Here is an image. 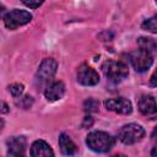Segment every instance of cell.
Segmentation results:
<instances>
[{
    "label": "cell",
    "instance_id": "ffe728a7",
    "mask_svg": "<svg viewBox=\"0 0 157 157\" xmlns=\"http://www.w3.org/2000/svg\"><path fill=\"white\" fill-rule=\"evenodd\" d=\"M92 124H93V119H92V117H90V115H86V117L83 118V121H82V126H83V128H90Z\"/></svg>",
    "mask_w": 157,
    "mask_h": 157
},
{
    "label": "cell",
    "instance_id": "603a6c76",
    "mask_svg": "<svg viewBox=\"0 0 157 157\" xmlns=\"http://www.w3.org/2000/svg\"><path fill=\"white\" fill-rule=\"evenodd\" d=\"M1 107H2V108H1V113H2V114H5V113L9 112V107H7V104H6L5 102L1 103Z\"/></svg>",
    "mask_w": 157,
    "mask_h": 157
},
{
    "label": "cell",
    "instance_id": "4fadbf2b",
    "mask_svg": "<svg viewBox=\"0 0 157 157\" xmlns=\"http://www.w3.org/2000/svg\"><path fill=\"white\" fill-rule=\"evenodd\" d=\"M137 44L140 49H144L148 53H151L152 55H155L157 53V43L153 38L150 37H140L137 39Z\"/></svg>",
    "mask_w": 157,
    "mask_h": 157
},
{
    "label": "cell",
    "instance_id": "cb8c5ba5",
    "mask_svg": "<svg viewBox=\"0 0 157 157\" xmlns=\"http://www.w3.org/2000/svg\"><path fill=\"white\" fill-rule=\"evenodd\" d=\"M151 157H157V146H155L151 150Z\"/></svg>",
    "mask_w": 157,
    "mask_h": 157
},
{
    "label": "cell",
    "instance_id": "9a60e30c",
    "mask_svg": "<svg viewBox=\"0 0 157 157\" xmlns=\"http://www.w3.org/2000/svg\"><path fill=\"white\" fill-rule=\"evenodd\" d=\"M33 97L29 96V94H26V96H21L20 98H16L15 101V104L22 109H29L32 105H33Z\"/></svg>",
    "mask_w": 157,
    "mask_h": 157
},
{
    "label": "cell",
    "instance_id": "d4e9b609",
    "mask_svg": "<svg viewBox=\"0 0 157 157\" xmlns=\"http://www.w3.org/2000/svg\"><path fill=\"white\" fill-rule=\"evenodd\" d=\"M112 157H126V156L123 155V153H117V155H114V156H112Z\"/></svg>",
    "mask_w": 157,
    "mask_h": 157
},
{
    "label": "cell",
    "instance_id": "2e32d148",
    "mask_svg": "<svg viewBox=\"0 0 157 157\" xmlns=\"http://www.w3.org/2000/svg\"><path fill=\"white\" fill-rule=\"evenodd\" d=\"M23 91H25V86L22 83L17 82V83H12V85L9 86V92L11 93V96L13 98H20L22 96Z\"/></svg>",
    "mask_w": 157,
    "mask_h": 157
},
{
    "label": "cell",
    "instance_id": "7a4b0ae2",
    "mask_svg": "<svg viewBox=\"0 0 157 157\" xmlns=\"http://www.w3.org/2000/svg\"><path fill=\"white\" fill-rule=\"evenodd\" d=\"M58 63L53 58H45L42 60V63L38 66V70L34 76V83L38 88H44L53 82V78L56 74Z\"/></svg>",
    "mask_w": 157,
    "mask_h": 157
},
{
    "label": "cell",
    "instance_id": "6da1fadb",
    "mask_svg": "<svg viewBox=\"0 0 157 157\" xmlns=\"http://www.w3.org/2000/svg\"><path fill=\"white\" fill-rule=\"evenodd\" d=\"M114 144L115 139L110 134L102 130L92 131L86 137V145L88 146V148L97 153H105L110 151Z\"/></svg>",
    "mask_w": 157,
    "mask_h": 157
},
{
    "label": "cell",
    "instance_id": "5b68a950",
    "mask_svg": "<svg viewBox=\"0 0 157 157\" xmlns=\"http://www.w3.org/2000/svg\"><path fill=\"white\" fill-rule=\"evenodd\" d=\"M145 136V129L136 123H130L120 128L118 132V139L124 145H134L141 141Z\"/></svg>",
    "mask_w": 157,
    "mask_h": 157
},
{
    "label": "cell",
    "instance_id": "484cf974",
    "mask_svg": "<svg viewBox=\"0 0 157 157\" xmlns=\"http://www.w3.org/2000/svg\"><path fill=\"white\" fill-rule=\"evenodd\" d=\"M156 4H157V2H156Z\"/></svg>",
    "mask_w": 157,
    "mask_h": 157
},
{
    "label": "cell",
    "instance_id": "ac0fdd59",
    "mask_svg": "<svg viewBox=\"0 0 157 157\" xmlns=\"http://www.w3.org/2000/svg\"><path fill=\"white\" fill-rule=\"evenodd\" d=\"M22 4L26 5L29 9H37V7H39L43 4V1H27V0H22Z\"/></svg>",
    "mask_w": 157,
    "mask_h": 157
},
{
    "label": "cell",
    "instance_id": "52a82bcc",
    "mask_svg": "<svg viewBox=\"0 0 157 157\" xmlns=\"http://www.w3.org/2000/svg\"><path fill=\"white\" fill-rule=\"evenodd\" d=\"M76 80L82 86H96L99 82V75L93 67L81 64L76 72Z\"/></svg>",
    "mask_w": 157,
    "mask_h": 157
},
{
    "label": "cell",
    "instance_id": "7402d4cb",
    "mask_svg": "<svg viewBox=\"0 0 157 157\" xmlns=\"http://www.w3.org/2000/svg\"><path fill=\"white\" fill-rule=\"evenodd\" d=\"M151 137H152V140H153L155 142H157V125L155 126V129H153V131H152V134H151Z\"/></svg>",
    "mask_w": 157,
    "mask_h": 157
},
{
    "label": "cell",
    "instance_id": "9c48e42d",
    "mask_svg": "<svg viewBox=\"0 0 157 157\" xmlns=\"http://www.w3.org/2000/svg\"><path fill=\"white\" fill-rule=\"evenodd\" d=\"M137 108H139L140 113L144 117H146V118H148L151 120L157 119V102L153 98V96H151V94H142L139 98Z\"/></svg>",
    "mask_w": 157,
    "mask_h": 157
},
{
    "label": "cell",
    "instance_id": "277c9868",
    "mask_svg": "<svg viewBox=\"0 0 157 157\" xmlns=\"http://www.w3.org/2000/svg\"><path fill=\"white\" fill-rule=\"evenodd\" d=\"M4 25L7 29L15 31L21 26H25L32 21V13L27 10L13 9L2 16Z\"/></svg>",
    "mask_w": 157,
    "mask_h": 157
},
{
    "label": "cell",
    "instance_id": "3957f363",
    "mask_svg": "<svg viewBox=\"0 0 157 157\" xmlns=\"http://www.w3.org/2000/svg\"><path fill=\"white\" fill-rule=\"evenodd\" d=\"M102 70L104 72V76L113 83H119L121 82L124 78H126V76L129 75V70L126 64H124L123 61H115V60H107L103 66Z\"/></svg>",
    "mask_w": 157,
    "mask_h": 157
},
{
    "label": "cell",
    "instance_id": "d6986e66",
    "mask_svg": "<svg viewBox=\"0 0 157 157\" xmlns=\"http://www.w3.org/2000/svg\"><path fill=\"white\" fill-rule=\"evenodd\" d=\"M148 85L151 87H157V69L153 71V74L151 75L150 77V81H148Z\"/></svg>",
    "mask_w": 157,
    "mask_h": 157
},
{
    "label": "cell",
    "instance_id": "8fae6325",
    "mask_svg": "<svg viewBox=\"0 0 157 157\" xmlns=\"http://www.w3.org/2000/svg\"><path fill=\"white\" fill-rule=\"evenodd\" d=\"M31 157H54V151L50 145L44 140H36L29 148Z\"/></svg>",
    "mask_w": 157,
    "mask_h": 157
},
{
    "label": "cell",
    "instance_id": "5bb4252c",
    "mask_svg": "<svg viewBox=\"0 0 157 157\" xmlns=\"http://www.w3.org/2000/svg\"><path fill=\"white\" fill-rule=\"evenodd\" d=\"M141 28L144 31H147V32H151V33H157V13L146 18L141 23Z\"/></svg>",
    "mask_w": 157,
    "mask_h": 157
},
{
    "label": "cell",
    "instance_id": "7c38bea8",
    "mask_svg": "<svg viewBox=\"0 0 157 157\" xmlns=\"http://www.w3.org/2000/svg\"><path fill=\"white\" fill-rule=\"evenodd\" d=\"M59 148H60V152L64 155V156H67V157H71V156H75L78 151L76 144L71 140V137L69 135H66L65 132H61L59 135Z\"/></svg>",
    "mask_w": 157,
    "mask_h": 157
},
{
    "label": "cell",
    "instance_id": "ba28073f",
    "mask_svg": "<svg viewBox=\"0 0 157 157\" xmlns=\"http://www.w3.org/2000/svg\"><path fill=\"white\" fill-rule=\"evenodd\" d=\"M104 107L107 110L114 112L117 114L128 115L132 112L131 102L125 97H115V98H107L104 101Z\"/></svg>",
    "mask_w": 157,
    "mask_h": 157
},
{
    "label": "cell",
    "instance_id": "44dd1931",
    "mask_svg": "<svg viewBox=\"0 0 157 157\" xmlns=\"http://www.w3.org/2000/svg\"><path fill=\"white\" fill-rule=\"evenodd\" d=\"M6 157H27L26 152H7Z\"/></svg>",
    "mask_w": 157,
    "mask_h": 157
},
{
    "label": "cell",
    "instance_id": "30bf717a",
    "mask_svg": "<svg viewBox=\"0 0 157 157\" xmlns=\"http://www.w3.org/2000/svg\"><path fill=\"white\" fill-rule=\"evenodd\" d=\"M64 94H65V85L63 81H53L44 90V96L48 102L59 101L64 97Z\"/></svg>",
    "mask_w": 157,
    "mask_h": 157
},
{
    "label": "cell",
    "instance_id": "e0dca14e",
    "mask_svg": "<svg viewBox=\"0 0 157 157\" xmlns=\"http://www.w3.org/2000/svg\"><path fill=\"white\" fill-rule=\"evenodd\" d=\"M98 108H99V102L97 99H94V98H88V99H86L83 102V109L86 112H88V113L97 112Z\"/></svg>",
    "mask_w": 157,
    "mask_h": 157
},
{
    "label": "cell",
    "instance_id": "8992f818",
    "mask_svg": "<svg viewBox=\"0 0 157 157\" xmlns=\"http://www.w3.org/2000/svg\"><path fill=\"white\" fill-rule=\"evenodd\" d=\"M131 66L137 71V72H145L147 71L152 64H153V55L144 49H136L130 53L129 55Z\"/></svg>",
    "mask_w": 157,
    "mask_h": 157
}]
</instances>
